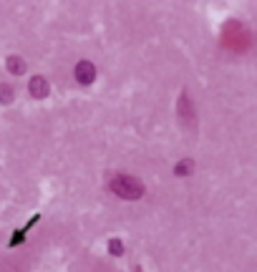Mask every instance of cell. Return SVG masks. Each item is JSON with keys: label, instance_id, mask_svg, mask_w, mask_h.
Here are the masks:
<instances>
[{"label": "cell", "instance_id": "obj_4", "mask_svg": "<svg viewBox=\"0 0 257 272\" xmlns=\"http://www.w3.org/2000/svg\"><path fill=\"white\" fill-rule=\"evenodd\" d=\"M8 71H11V73H26V63H23L18 56H11V58H8Z\"/></svg>", "mask_w": 257, "mask_h": 272}, {"label": "cell", "instance_id": "obj_3", "mask_svg": "<svg viewBox=\"0 0 257 272\" xmlns=\"http://www.w3.org/2000/svg\"><path fill=\"white\" fill-rule=\"evenodd\" d=\"M31 94H33L36 99H46V96H48V81L41 78V76L31 78Z\"/></svg>", "mask_w": 257, "mask_h": 272}, {"label": "cell", "instance_id": "obj_5", "mask_svg": "<svg viewBox=\"0 0 257 272\" xmlns=\"http://www.w3.org/2000/svg\"><path fill=\"white\" fill-rule=\"evenodd\" d=\"M109 252H111L114 257H119V254H124V244H121L119 239H111V242H109Z\"/></svg>", "mask_w": 257, "mask_h": 272}, {"label": "cell", "instance_id": "obj_2", "mask_svg": "<svg viewBox=\"0 0 257 272\" xmlns=\"http://www.w3.org/2000/svg\"><path fill=\"white\" fill-rule=\"evenodd\" d=\"M94 78H96V68H94V63L81 61V63L76 66V81H78V83H94Z\"/></svg>", "mask_w": 257, "mask_h": 272}, {"label": "cell", "instance_id": "obj_1", "mask_svg": "<svg viewBox=\"0 0 257 272\" xmlns=\"http://www.w3.org/2000/svg\"><path fill=\"white\" fill-rule=\"evenodd\" d=\"M111 192L119 194V197H124V199H139V197L144 194V184L136 182L134 176H124V174H119V176L111 179Z\"/></svg>", "mask_w": 257, "mask_h": 272}, {"label": "cell", "instance_id": "obj_6", "mask_svg": "<svg viewBox=\"0 0 257 272\" xmlns=\"http://www.w3.org/2000/svg\"><path fill=\"white\" fill-rule=\"evenodd\" d=\"M189 166H192V164H189V161H184V164H179V166H177V174H179V176H182V174H184V171H189Z\"/></svg>", "mask_w": 257, "mask_h": 272}]
</instances>
